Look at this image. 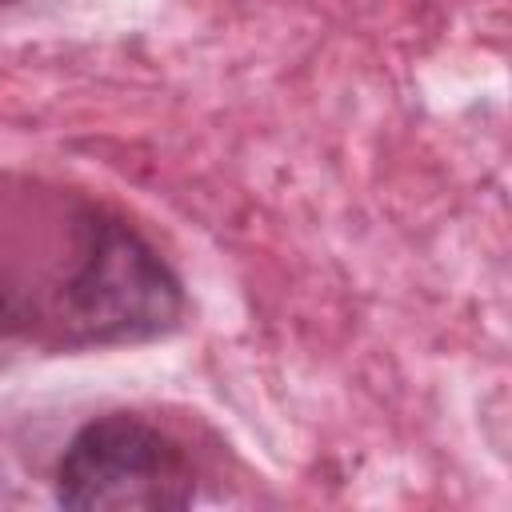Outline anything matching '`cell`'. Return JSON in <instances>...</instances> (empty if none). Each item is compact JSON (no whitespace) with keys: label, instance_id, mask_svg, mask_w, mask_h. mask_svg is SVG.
Listing matches in <instances>:
<instances>
[{"label":"cell","instance_id":"6da1fadb","mask_svg":"<svg viewBox=\"0 0 512 512\" xmlns=\"http://www.w3.org/2000/svg\"><path fill=\"white\" fill-rule=\"evenodd\" d=\"M184 312L180 276L136 228L96 204H72L64 216L60 280L40 316L60 348L144 344L180 328Z\"/></svg>","mask_w":512,"mask_h":512},{"label":"cell","instance_id":"7a4b0ae2","mask_svg":"<svg viewBox=\"0 0 512 512\" xmlns=\"http://www.w3.org/2000/svg\"><path fill=\"white\" fill-rule=\"evenodd\" d=\"M52 496L76 512H168L196 500V468L164 428L132 412H104L64 444Z\"/></svg>","mask_w":512,"mask_h":512}]
</instances>
